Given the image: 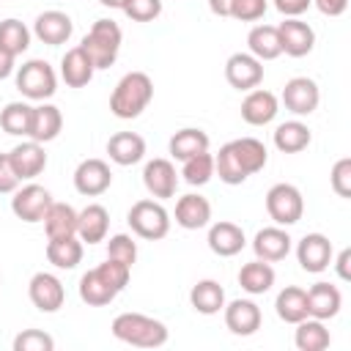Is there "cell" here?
I'll return each instance as SVG.
<instances>
[{"label":"cell","mask_w":351,"mask_h":351,"mask_svg":"<svg viewBox=\"0 0 351 351\" xmlns=\"http://www.w3.org/2000/svg\"><path fill=\"white\" fill-rule=\"evenodd\" d=\"M269 162V151L258 137H239L219 148L214 156V176L225 181L228 186L244 184L250 176L261 173Z\"/></svg>","instance_id":"obj_1"},{"label":"cell","mask_w":351,"mask_h":351,"mask_svg":"<svg viewBox=\"0 0 351 351\" xmlns=\"http://www.w3.org/2000/svg\"><path fill=\"white\" fill-rule=\"evenodd\" d=\"M154 99V80L145 71H129L118 80L110 96V112L115 118L132 121L137 118Z\"/></svg>","instance_id":"obj_2"},{"label":"cell","mask_w":351,"mask_h":351,"mask_svg":"<svg viewBox=\"0 0 351 351\" xmlns=\"http://www.w3.org/2000/svg\"><path fill=\"white\" fill-rule=\"evenodd\" d=\"M110 329L121 343H129V346H137V348H159L170 337V332L162 321H156L151 315H143V313H121V315L112 318Z\"/></svg>","instance_id":"obj_3"},{"label":"cell","mask_w":351,"mask_h":351,"mask_svg":"<svg viewBox=\"0 0 351 351\" xmlns=\"http://www.w3.org/2000/svg\"><path fill=\"white\" fill-rule=\"evenodd\" d=\"M121 41H123V33L118 27V22L112 19H96L90 25V30L85 33L82 38V52L90 58L93 69H110L115 60H118V52H121Z\"/></svg>","instance_id":"obj_4"},{"label":"cell","mask_w":351,"mask_h":351,"mask_svg":"<svg viewBox=\"0 0 351 351\" xmlns=\"http://www.w3.org/2000/svg\"><path fill=\"white\" fill-rule=\"evenodd\" d=\"M126 222H129L132 233L145 239V241H159V239H165L170 233V214H167V208L159 200H151V197L132 203V208L126 214Z\"/></svg>","instance_id":"obj_5"},{"label":"cell","mask_w":351,"mask_h":351,"mask_svg":"<svg viewBox=\"0 0 351 351\" xmlns=\"http://www.w3.org/2000/svg\"><path fill=\"white\" fill-rule=\"evenodd\" d=\"M16 88L25 99H33V101H44L49 96H55L58 90V74L55 69L41 60V58H33L27 63H22L16 69Z\"/></svg>","instance_id":"obj_6"},{"label":"cell","mask_w":351,"mask_h":351,"mask_svg":"<svg viewBox=\"0 0 351 351\" xmlns=\"http://www.w3.org/2000/svg\"><path fill=\"white\" fill-rule=\"evenodd\" d=\"M266 211L280 228L296 225L304 214V197L293 184H274L266 192Z\"/></svg>","instance_id":"obj_7"},{"label":"cell","mask_w":351,"mask_h":351,"mask_svg":"<svg viewBox=\"0 0 351 351\" xmlns=\"http://www.w3.org/2000/svg\"><path fill=\"white\" fill-rule=\"evenodd\" d=\"M52 206V195L47 186L41 184H25V186H16L14 189V197H11V211L16 219L22 222H41L47 208Z\"/></svg>","instance_id":"obj_8"},{"label":"cell","mask_w":351,"mask_h":351,"mask_svg":"<svg viewBox=\"0 0 351 351\" xmlns=\"http://www.w3.org/2000/svg\"><path fill=\"white\" fill-rule=\"evenodd\" d=\"M110 184H112V170H110V165L104 159H96V156L82 159L77 165V170H74V189L80 195H85V197L104 195L110 189Z\"/></svg>","instance_id":"obj_9"},{"label":"cell","mask_w":351,"mask_h":351,"mask_svg":"<svg viewBox=\"0 0 351 351\" xmlns=\"http://www.w3.org/2000/svg\"><path fill=\"white\" fill-rule=\"evenodd\" d=\"M27 296H30V302H33L36 310H41V313H58L63 307V302H66V288H63V282L55 274L36 271L30 277V282H27Z\"/></svg>","instance_id":"obj_10"},{"label":"cell","mask_w":351,"mask_h":351,"mask_svg":"<svg viewBox=\"0 0 351 351\" xmlns=\"http://www.w3.org/2000/svg\"><path fill=\"white\" fill-rule=\"evenodd\" d=\"M277 36H280V49L288 58H304L315 47V30L299 16H285V22L277 25Z\"/></svg>","instance_id":"obj_11"},{"label":"cell","mask_w":351,"mask_h":351,"mask_svg":"<svg viewBox=\"0 0 351 351\" xmlns=\"http://www.w3.org/2000/svg\"><path fill=\"white\" fill-rule=\"evenodd\" d=\"M225 80L236 90H252L263 82V63L250 52H233L225 60Z\"/></svg>","instance_id":"obj_12"},{"label":"cell","mask_w":351,"mask_h":351,"mask_svg":"<svg viewBox=\"0 0 351 351\" xmlns=\"http://www.w3.org/2000/svg\"><path fill=\"white\" fill-rule=\"evenodd\" d=\"M332 255H335L332 241H329L324 233H304L302 241L296 244V261H299V266H302L304 271H310V274L326 271L329 263H332Z\"/></svg>","instance_id":"obj_13"},{"label":"cell","mask_w":351,"mask_h":351,"mask_svg":"<svg viewBox=\"0 0 351 351\" xmlns=\"http://www.w3.org/2000/svg\"><path fill=\"white\" fill-rule=\"evenodd\" d=\"M280 99H282V104H285L288 112H293V115H310V112H315V107L321 101V90H318L315 80H310V77H293V80L285 82Z\"/></svg>","instance_id":"obj_14"},{"label":"cell","mask_w":351,"mask_h":351,"mask_svg":"<svg viewBox=\"0 0 351 351\" xmlns=\"http://www.w3.org/2000/svg\"><path fill=\"white\" fill-rule=\"evenodd\" d=\"M143 184H145V189H148L151 197L167 200L178 189V173H176V167H173L170 159H151L143 167Z\"/></svg>","instance_id":"obj_15"},{"label":"cell","mask_w":351,"mask_h":351,"mask_svg":"<svg viewBox=\"0 0 351 351\" xmlns=\"http://www.w3.org/2000/svg\"><path fill=\"white\" fill-rule=\"evenodd\" d=\"M222 313H225V326L239 337L255 335L261 329V321H263L261 307L252 299H233L230 304L222 307Z\"/></svg>","instance_id":"obj_16"},{"label":"cell","mask_w":351,"mask_h":351,"mask_svg":"<svg viewBox=\"0 0 351 351\" xmlns=\"http://www.w3.org/2000/svg\"><path fill=\"white\" fill-rule=\"evenodd\" d=\"M277 112H280V99L271 90H263V88L247 90L241 101V118L250 126H266L277 118Z\"/></svg>","instance_id":"obj_17"},{"label":"cell","mask_w":351,"mask_h":351,"mask_svg":"<svg viewBox=\"0 0 351 351\" xmlns=\"http://www.w3.org/2000/svg\"><path fill=\"white\" fill-rule=\"evenodd\" d=\"M252 252L255 258L266 261V263H277L282 258H288L291 252V236L285 228L280 225H269V228H261L252 239Z\"/></svg>","instance_id":"obj_18"},{"label":"cell","mask_w":351,"mask_h":351,"mask_svg":"<svg viewBox=\"0 0 351 351\" xmlns=\"http://www.w3.org/2000/svg\"><path fill=\"white\" fill-rule=\"evenodd\" d=\"M8 159L19 176V181H33L36 176L44 173L47 167V154H44V145L36 143V140H27V143H19L8 151Z\"/></svg>","instance_id":"obj_19"},{"label":"cell","mask_w":351,"mask_h":351,"mask_svg":"<svg viewBox=\"0 0 351 351\" xmlns=\"http://www.w3.org/2000/svg\"><path fill=\"white\" fill-rule=\"evenodd\" d=\"M307 315L310 318H318V321H329L340 313L343 307V293L337 285L332 282H315L310 285L307 291Z\"/></svg>","instance_id":"obj_20"},{"label":"cell","mask_w":351,"mask_h":351,"mask_svg":"<svg viewBox=\"0 0 351 351\" xmlns=\"http://www.w3.org/2000/svg\"><path fill=\"white\" fill-rule=\"evenodd\" d=\"M33 33H36L38 41H44V44H49V47H60V44H66V41L71 38L74 22H71V16L63 14V11H44V14H38L36 22H33Z\"/></svg>","instance_id":"obj_21"},{"label":"cell","mask_w":351,"mask_h":351,"mask_svg":"<svg viewBox=\"0 0 351 351\" xmlns=\"http://www.w3.org/2000/svg\"><path fill=\"white\" fill-rule=\"evenodd\" d=\"M208 250L214 252V255H219V258H233V255H239L241 250H244V244H247V236H244V230L236 225V222H228V219H219V222H214L211 228H208Z\"/></svg>","instance_id":"obj_22"},{"label":"cell","mask_w":351,"mask_h":351,"mask_svg":"<svg viewBox=\"0 0 351 351\" xmlns=\"http://www.w3.org/2000/svg\"><path fill=\"white\" fill-rule=\"evenodd\" d=\"M110 230V211L101 203H88L82 211H77V236L82 244H99L107 239Z\"/></svg>","instance_id":"obj_23"},{"label":"cell","mask_w":351,"mask_h":351,"mask_svg":"<svg viewBox=\"0 0 351 351\" xmlns=\"http://www.w3.org/2000/svg\"><path fill=\"white\" fill-rule=\"evenodd\" d=\"M211 222V203L203 195H184L176 200V225H181L184 230H200Z\"/></svg>","instance_id":"obj_24"},{"label":"cell","mask_w":351,"mask_h":351,"mask_svg":"<svg viewBox=\"0 0 351 351\" xmlns=\"http://www.w3.org/2000/svg\"><path fill=\"white\" fill-rule=\"evenodd\" d=\"M107 154L115 165L121 167H129V165H137L143 156H145V140L137 134V132H115L110 140H107Z\"/></svg>","instance_id":"obj_25"},{"label":"cell","mask_w":351,"mask_h":351,"mask_svg":"<svg viewBox=\"0 0 351 351\" xmlns=\"http://www.w3.org/2000/svg\"><path fill=\"white\" fill-rule=\"evenodd\" d=\"M93 63L90 58L82 52V47H71L63 58H60V77L69 88H85L93 80Z\"/></svg>","instance_id":"obj_26"},{"label":"cell","mask_w":351,"mask_h":351,"mask_svg":"<svg viewBox=\"0 0 351 351\" xmlns=\"http://www.w3.org/2000/svg\"><path fill=\"white\" fill-rule=\"evenodd\" d=\"M60 129H63V115H60V110L55 107V104H38V107H33V118H30V140H36V143H49V140H55L58 134H60Z\"/></svg>","instance_id":"obj_27"},{"label":"cell","mask_w":351,"mask_h":351,"mask_svg":"<svg viewBox=\"0 0 351 351\" xmlns=\"http://www.w3.org/2000/svg\"><path fill=\"white\" fill-rule=\"evenodd\" d=\"M189 304L200 315H217L225 307V288L217 280H197L189 291Z\"/></svg>","instance_id":"obj_28"},{"label":"cell","mask_w":351,"mask_h":351,"mask_svg":"<svg viewBox=\"0 0 351 351\" xmlns=\"http://www.w3.org/2000/svg\"><path fill=\"white\" fill-rule=\"evenodd\" d=\"M82 239L80 236H63V239H47V261L55 269H77L82 261Z\"/></svg>","instance_id":"obj_29"},{"label":"cell","mask_w":351,"mask_h":351,"mask_svg":"<svg viewBox=\"0 0 351 351\" xmlns=\"http://www.w3.org/2000/svg\"><path fill=\"white\" fill-rule=\"evenodd\" d=\"M271 140H274V148L280 154H299V151H304L310 145L313 134H310V126L307 123H302V121H285V123H280L274 129V137Z\"/></svg>","instance_id":"obj_30"},{"label":"cell","mask_w":351,"mask_h":351,"mask_svg":"<svg viewBox=\"0 0 351 351\" xmlns=\"http://www.w3.org/2000/svg\"><path fill=\"white\" fill-rule=\"evenodd\" d=\"M239 285H241V291H247V293H252V296L266 293V291L274 285V269H271V263H266V261H261V258L244 263V266L239 269Z\"/></svg>","instance_id":"obj_31"},{"label":"cell","mask_w":351,"mask_h":351,"mask_svg":"<svg viewBox=\"0 0 351 351\" xmlns=\"http://www.w3.org/2000/svg\"><path fill=\"white\" fill-rule=\"evenodd\" d=\"M208 134L203 132V129H195V126H186V129H178L173 137H170V143H167V148H170V156L173 159H189V156H195V154H203V151H208Z\"/></svg>","instance_id":"obj_32"},{"label":"cell","mask_w":351,"mask_h":351,"mask_svg":"<svg viewBox=\"0 0 351 351\" xmlns=\"http://www.w3.org/2000/svg\"><path fill=\"white\" fill-rule=\"evenodd\" d=\"M44 230L47 239H63V236H77V211L69 203H55L44 214Z\"/></svg>","instance_id":"obj_33"},{"label":"cell","mask_w":351,"mask_h":351,"mask_svg":"<svg viewBox=\"0 0 351 351\" xmlns=\"http://www.w3.org/2000/svg\"><path fill=\"white\" fill-rule=\"evenodd\" d=\"M293 326H296L293 343H296L299 351H324V348H329L332 337H329V329L324 326V321L307 315V318H302Z\"/></svg>","instance_id":"obj_34"},{"label":"cell","mask_w":351,"mask_h":351,"mask_svg":"<svg viewBox=\"0 0 351 351\" xmlns=\"http://www.w3.org/2000/svg\"><path fill=\"white\" fill-rule=\"evenodd\" d=\"M118 296V291L99 274V269H90L80 277V299L90 307H104Z\"/></svg>","instance_id":"obj_35"},{"label":"cell","mask_w":351,"mask_h":351,"mask_svg":"<svg viewBox=\"0 0 351 351\" xmlns=\"http://www.w3.org/2000/svg\"><path fill=\"white\" fill-rule=\"evenodd\" d=\"M274 310H277L280 321L299 324L302 318H307V293L299 285H285L274 299Z\"/></svg>","instance_id":"obj_36"},{"label":"cell","mask_w":351,"mask_h":351,"mask_svg":"<svg viewBox=\"0 0 351 351\" xmlns=\"http://www.w3.org/2000/svg\"><path fill=\"white\" fill-rule=\"evenodd\" d=\"M247 47H250V55H255L261 63L263 60H274L282 55L280 49V36H277V27L274 25H255L247 36Z\"/></svg>","instance_id":"obj_37"},{"label":"cell","mask_w":351,"mask_h":351,"mask_svg":"<svg viewBox=\"0 0 351 351\" xmlns=\"http://www.w3.org/2000/svg\"><path fill=\"white\" fill-rule=\"evenodd\" d=\"M30 118H33V107L27 101H8L0 110V126L5 134H14V137L30 134Z\"/></svg>","instance_id":"obj_38"},{"label":"cell","mask_w":351,"mask_h":351,"mask_svg":"<svg viewBox=\"0 0 351 351\" xmlns=\"http://www.w3.org/2000/svg\"><path fill=\"white\" fill-rule=\"evenodd\" d=\"M30 47V30L25 22L8 16L0 22V49H5L8 55H22Z\"/></svg>","instance_id":"obj_39"},{"label":"cell","mask_w":351,"mask_h":351,"mask_svg":"<svg viewBox=\"0 0 351 351\" xmlns=\"http://www.w3.org/2000/svg\"><path fill=\"white\" fill-rule=\"evenodd\" d=\"M181 176L189 186H203L214 178V154L203 151V154H195L189 159H184V167H181Z\"/></svg>","instance_id":"obj_40"},{"label":"cell","mask_w":351,"mask_h":351,"mask_svg":"<svg viewBox=\"0 0 351 351\" xmlns=\"http://www.w3.org/2000/svg\"><path fill=\"white\" fill-rule=\"evenodd\" d=\"M107 258L132 266V263L137 261V241H134L129 233H115V236H110V241H107Z\"/></svg>","instance_id":"obj_41"},{"label":"cell","mask_w":351,"mask_h":351,"mask_svg":"<svg viewBox=\"0 0 351 351\" xmlns=\"http://www.w3.org/2000/svg\"><path fill=\"white\" fill-rule=\"evenodd\" d=\"M52 348H55L52 335L41 329H25L14 337V351H52Z\"/></svg>","instance_id":"obj_42"},{"label":"cell","mask_w":351,"mask_h":351,"mask_svg":"<svg viewBox=\"0 0 351 351\" xmlns=\"http://www.w3.org/2000/svg\"><path fill=\"white\" fill-rule=\"evenodd\" d=\"M123 14L132 22H154L162 14V0H126Z\"/></svg>","instance_id":"obj_43"},{"label":"cell","mask_w":351,"mask_h":351,"mask_svg":"<svg viewBox=\"0 0 351 351\" xmlns=\"http://www.w3.org/2000/svg\"><path fill=\"white\" fill-rule=\"evenodd\" d=\"M269 0H233L230 3V16L239 22H255L266 14Z\"/></svg>","instance_id":"obj_44"},{"label":"cell","mask_w":351,"mask_h":351,"mask_svg":"<svg viewBox=\"0 0 351 351\" xmlns=\"http://www.w3.org/2000/svg\"><path fill=\"white\" fill-rule=\"evenodd\" d=\"M329 181H332V189L337 197H351V159L348 156L335 162Z\"/></svg>","instance_id":"obj_45"},{"label":"cell","mask_w":351,"mask_h":351,"mask_svg":"<svg viewBox=\"0 0 351 351\" xmlns=\"http://www.w3.org/2000/svg\"><path fill=\"white\" fill-rule=\"evenodd\" d=\"M19 176L8 159V154H0V195H14V189L19 186Z\"/></svg>","instance_id":"obj_46"},{"label":"cell","mask_w":351,"mask_h":351,"mask_svg":"<svg viewBox=\"0 0 351 351\" xmlns=\"http://www.w3.org/2000/svg\"><path fill=\"white\" fill-rule=\"evenodd\" d=\"M310 5H313V0H274V8L282 16H302Z\"/></svg>","instance_id":"obj_47"},{"label":"cell","mask_w":351,"mask_h":351,"mask_svg":"<svg viewBox=\"0 0 351 351\" xmlns=\"http://www.w3.org/2000/svg\"><path fill=\"white\" fill-rule=\"evenodd\" d=\"M315 3V8L321 11V14H326V16H340L346 8H348V0H313Z\"/></svg>","instance_id":"obj_48"},{"label":"cell","mask_w":351,"mask_h":351,"mask_svg":"<svg viewBox=\"0 0 351 351\" xmlns=\"http://www.w3.org/2000/svg\"><path fill=\"white\" fill-rule=\"evenodd\" d=\"M348 263H351V250H340L337 261H335V269H337V277L340 280H351V271H348Z\"/></svg>","instance_id":"obj_49"},{"label":"cell","mask_w":351,"mask_h":351,"mask_svg":"<svg viewBox=\"0 0 351 351\" xmlns=\"http://www.w3.org/2000/svg\"><path fill=\"white\" fill-rule=\"evenodd\" d=\"M14 55H8L5 49H0V80H5V77H11L14 74Z\"/></svg>","instance_id":"obj_50"},{"label":"cell","mask_w":351,"mask_h":351,"mask_svg":"<svg viewBox=\"0 0 351 351\" xmlns=\"http://www.w3.org/2000/svg\"><path fill=\"white\" fill-rule=\"evenodd\" d=\"M230 3L233 0H208V8L217 16H230Z\"/></svg>","instance_id":"obj_51"},{"label":"cell","mask_w":351,"mask_h":351,"mask_svg":"<svg viewBox=\"0 0 351 351\" xmlns=\"http://www.w3.org/2000/svg\"><path fill=\"white\" fill-rule=\"evenodd\" d=\"M101 5H107V8H121L123 11V5H126V0H99Z\"/></svg>","instance_id":"obj_52"}]
</instances>
